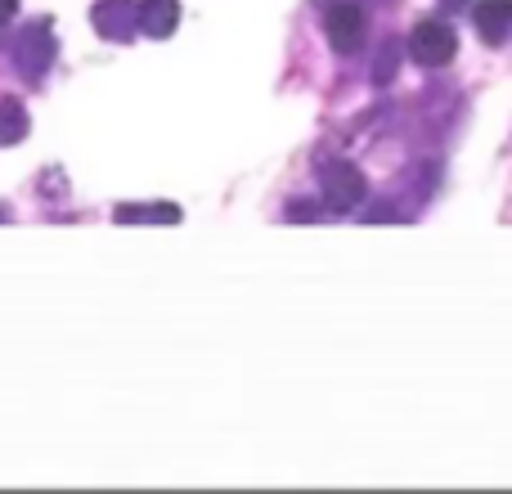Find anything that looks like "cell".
I'll return each mask as SVG.
<instances>
[{"label":"cell","mask_w":512,"mask_h":494,"mask_svg":"<svg viewBox=\"0 0 512 494\" xmlns=\"http://www.w3.org/2000/svg\"><path fill=\"white\" fill-rule=\"evenodd\" d=\"M328 36H333L337 50H351L355 41H360V14L346 5H337L333 14H328Z\"/></svg>","instance_id":"6da1fadb"}]
</instances>
